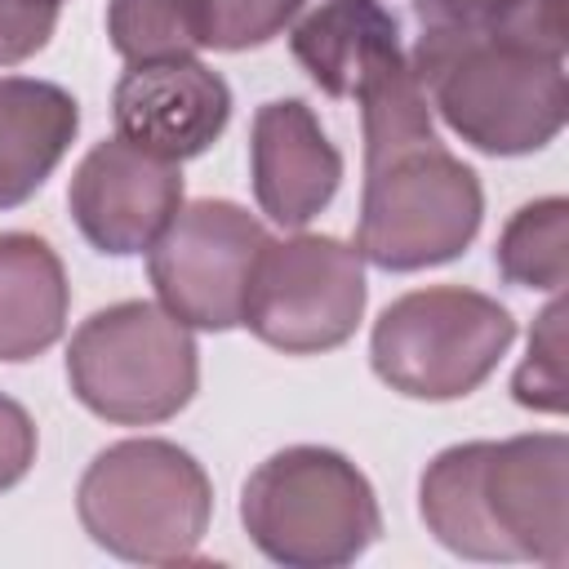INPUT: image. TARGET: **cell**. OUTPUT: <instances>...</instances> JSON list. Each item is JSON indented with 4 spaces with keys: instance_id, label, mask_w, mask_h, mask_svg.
<instances>
[{
    "instance_id": "1",
    "label": "cell",
    "mask_w": 569,
    "mask_h": 569,
    "mask_svg": "<svg viewBox=\"0 0 569 569\" xmlns=\"http://www.w3.org/2000/svg\"><path fill=\"white\" fill-rule=\"evenodd\" d=\"M427 529L467 560L569 565V440L556 431L471 440L422 471Z\"/></svg>"
},
{
    "instance_id": "2",
    "label": "cell",
    "mask_w": 569,
    "mask_h": 569,
    "mask_svg": "<svg viewBox=\"0 0 569 569\" xmlns=\"http://www.w3.org/2000/svg\"><path fill=\"white\" fill-rule=\"evenodd\" d=\"M409 71L445 124L489 156L538 151L569 120L565 58L502 36L422 27Z\"/></svg>"
},
{
    "instance_id": "3",
    "label": "cell",
    "mask_w": 569,
    "mask_h": 569,
    "mask_svg": "<svg viewBox=\"0 0 569 569\" xmlns=\"http://www.w3.org/2000/svg\"><path fill=\"white\" fill-rule=\"evenodd\" d=\"M480 178L440 147L436 129L365 151V204L356 253L387 271L458 258L480 231Z\"/></svg>"
},
{
    "instance_id": "4",
    "label": "cell",
    "mask_w": 569,
    "mask_h": 569,
    "mask_svg": "<svg viewBox=\"0 0 569 569\" xmlns=\"http://www.w3.org/2000/svg\"><path fill=\"white\" fill-rule=\"evenodd\" d=\"M84 533L120 560H187L213 511L204 467L169 440H120L102 449L76 493Z\"/></svg>"
},
{
    "instance_id": "5",
    "label": "cell",
    "mask_w": 569,
    "mask_h": 569,
    "mask_svg": "<svg viewBox=\"0 0 569 569\" xmlns=\"http://www.w3.org/2000/svg\"><path fill=\"white\" fill-rule=\"evenodd\" d=\"M240 516L258 551L289 569L351 565L382 533L369 480L356 462L320 445L271 453L244 480Z\"/></svg>"
},
{
    "instance_id": "6",
    "label": "cell",
    "mask_w": 569,
    "mask_h": 569,
    "mask_svg": "<svg viewBox=\"0 0 569 569\" xmlns=\"http://www.w3.org/2000/svg\"><path fill=\"white\" fill-rule=\"evenodd\" d=\"M67 378L107 422H164L196 396V338L156 302H116L76 329Z\"/></svg>"
},
{
    "instance_id": "7",
    "label": "cell",
    "mask_w": 569,
    "mask_h": 569,
    "mask_svg": "<svg viewBox=\"0 0 569 569\" xmlns=\"http://www.w3.org/2000/svg\"><path fill=\"white\" fill-rule=\"evenodd\" d=\"M516 320L476 289L436 284L396 298L373 325V373L413 400L471 396L507 356Z\"/></svg>"
},
{
    "instance_id": "8",
    "label": "cell",
    "mask_w": 569,
    "mask_h": 569,
    "mask_svg": "<svg viewBox=\"0 0 569 569\" xmlns=\"http://www.w3.org/2000/svg\"><path fill=\"white\" fill-rule=\"evenodd\" d=\"M365 316V258L356 244L333 236H289L267 240L258 253L244 316L267 347L289 356H311L347 342Z\"/></svg>"
},
{
    "instance_id": "9",
    "label": "cell",
    "mask_w": 569,
    "mask_h": 569,
    "mask_svg": "<svg viewBox=\"0 0 569 569\" xmlns=\"http://www.w3.org/2000/svg\"><path fill=\"white\" fill-rule=\"evenodd\" d=\"M267 227L231 200H191L156 236L147 271L160 307L187 329H231L267 249Z\"/></svg>"
},
{
    "instance_id": "10",
    "label": "cell",
    "mask_w": 569,
    "mask_h": 569,
    "mask_svg": "<svg viewBox=\"0 0 569 569\" xmlns=\"http://www.w3.org/2000/svg\"><path fill=\"white\" fill-rule=\"evenodd\" d=\"M71 218L102 253H142L182 209L178 160L151 156L129 138L98 142L67 191Z\"/></svg>"
},
{
    "instance_id": "11",
    "label": "cell",
    "mask_w": 569,
    "mask_h": 569,
    "mask_svg": "<svg viewBox=\"0 0 569 569\" xmlns=\"http://www.w3.org/2000/svg\"><path fill=\"white\" fill-rule=\"evenodd\" d=\"M111 111L120 138L133 147L164 160H187L227 129L231 93L222 76L196 58H156L129 62V71L116 80Z\"/></svg>"
},
{
    "instance_id": "12",
    "label": "cell",
    "mask_w": 569,
    "mask_h": 569,
    "mask_svg": "<svg viewBox=\"0 0 569 569\" xmlns=\"http://www.w3.org/2000/svg\"><path fill=\"white\" fill-rule=\"evenodd\" d=\"M253 196L280 227H307L338 191L342 156L307 102H267L253 116Z\"/></svg>"
},
{
    "instance_id": "13",
    "label": "cell",
    "mask_w": 569,
    "mask_h": 569,
    "mask_svg": "<svg viewBox=\"0 0 569 569\" xmlns=\"http://www.w3.org/2000/svg\"><path fill=\"white\" fill-rule=\"evenodd\" d=\"M76 98L49 80L0 76V209L40 191L76 138Z\"/></svg>"
},
{
    "instance_id": "14",
    "label": "cell",
    "mask_w": 569,
    "mask_h": 569,
    "mask_svg": "<svg viewBox=\"0 0 569 569\" xmlns=\"http://www.w3.org/2000/svg\"><path fill=\"white\" fill-rule=\"evenodd\" d=\"M289 44L329 98H356L373 67L405 53L396 18L378 0H325L293 27Z\"/></svg>"
},
{
    "instance_id": "15",
    "label": "cell",
    "mask_w": 569,
    "mask_h": 569,
    "mask_svg": "<svg viewBox=\"0 0 569 569\" xmlns=\"http://www.w3.org/2000/svg\"><path fill=\"white\" fill-rule=\"evenodd\" d=\"M67 320V271L27 231H0V360H31L58 342Z\"/></svg>"
},
{
    "instance_id": "16",
    "label": "cell",
    "mask_w": 569,
    "mask_h": 569,
    "mask_svg": "<svg viewBox=\"0 0 569 569\" xmlns=\"http://www.w3.org/2000/svg\"><path fill=\"white\" fill-rule=\"evenodd\" d=\"M565 4L569 0H413V13L422 27L485 31L565 58L569 44Z\"/></svg>"
},
{
    "instance_id": "17",
    "label": "cell",
    "mask_w": 569,
    "mask_h": 569,
    "mask_svg": "<svg viewBox=\"0 0 569 569\" xmlns=\"http://www.w3.org/2000/svg\"><path fill=\"white\" fill-rule=\"evenodd\" d=\"M498 271L525 289L560 293L569 280V204L560 196L525 204L498 236Z\"/></svg>"
},
{
    "instance_id": "18",
    "label": "cell",
    "mask_w": 569,
    "mask_h": 569,
    "mask_svg": "<svg viewBox=\"0 0 569 569\" xmlns=\"http://www.w3.org/2000/svg\"><path fill=\"white\" fill-rule=\"evenodd\" d=\"M107 36L124 62L191 58L200 44V0H111Z\"/></svg>"
},
{
    "instance_id": "19",
    "label": "cell",
    "mask_w": 569,
    "mask_h": 569,
    "mask_svg": "<svg viewBox=\"0 0 569 569\" xmlns=\"http://www.w3.org/2000/svg\"><path fill=\"white\" fill-rule=\"evenodd\" d=\"M565 316H569L565 298H556V302L538 316V325H533V333H529V356H525V365L516 369V382H511L516 400L529 405V409H542V413H565V405H569V378H565Z\"/></svg>"
},
{
    "instance_id": "20",
    "label": "cell",
    "mask_w": 569,
    "mask_h": 569,
    "mask_svg": "<svg viewBox=\"0 0 569 569\" xmlns=\"http://www.w3.org/2000/svg\"><path fill=\"white\" fill-rule=\"evenodd\" d=\"M307 0H200L204 49H253L280 36Z\"/></svg>"
},
{
    "instance_id": "21",
    "label": "cell",
    "mask_w": 569,
    "mask_h": 569,
    "mask_svg": "<svg viewBox=\"0 0 569 569\" xmlns=\"http://www.w3.org/2000/svg\"><path fill=\"white\" fill-rule=\"evenodd\" d=\"M62 0H0V67L49 44Z\"/></svg>"
},
{
    "instance_id": "22",
    "label": "cell",
    "mask_w": 569,
    "mask_h": 569,
    "mask_svg": "<svg viewBox=\"0 0 569 569\" xmlns=\"http://www.w3.org/2000/svg\"><path fill=\"white\" fill-rule=\"evenodd\" d=\"M36 462V422L9 396H0V489L18 485Z\"/></svg>"
}]
</instances>
